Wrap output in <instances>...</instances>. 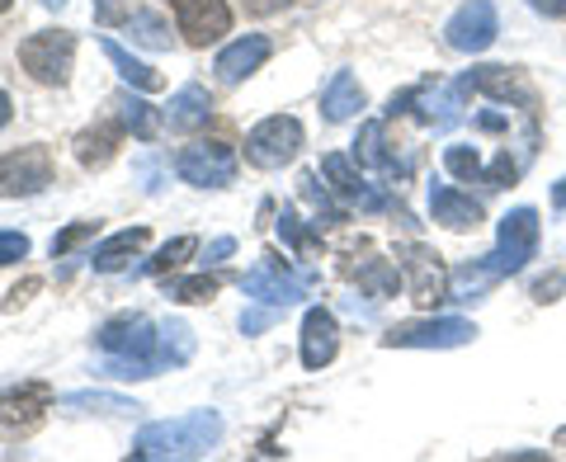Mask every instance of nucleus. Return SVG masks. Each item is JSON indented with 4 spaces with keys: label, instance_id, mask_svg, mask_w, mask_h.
Segmentation results:
<instances>
[{
    "label": "nucleus",
    "instance_id": "obj_1",
    "mask_svg": "<svg viewBox=\"0 0 566 462\" xmlns=\"http://www.w3.org/2000/svg\"><path fill=\"white\" fill-rule=\"evenodd\" d=\"M95 345L109 354V364L104 372L109 378H156L166 364H161V326H151L147 316H114V322H104Z\"/></svg>",
    "mask_w": 566,
    "mask_h": 462
},
{
    "label": "nucleus",
    "instance_id": "obj_2",
    "mask_svg": "<svg viewBox=\"0 0 566 462\" xmlns=\"http://www.w3.org/2000/svg\"><path fill=\"white\" fill-rule=\"evenodd\" d=\"M222 439V416L218 411H189L175 420H156L133 439V458L161 462V458H208Z\"/></svg>",
    "mask_w": 566,
    "mask_h": 462
},
{
    "label": "nucleus",
    "instance_id": "obj_3",
    "mask_svg": "<svg viewBox=\"0 0 566 462\" xmlns=\"http://www.w3.org/2000/svg\"><path fill=\"white\" fill-rule=\"evenodd\" d=\"M71 57H76V33H66V29L29 33V39L20 43V66L39 85H66Z\"/></svg>",
    "mask_w": 566,
    "mask_h": 462
},
{
    "label": "nucleus",
    "instance_id": "obj_4",
    "mask_svg": "<svg viewBox=\"0 0 566 462\" xmlns=\"http://www.w3.org/2000/svg\"><path fill=\"white\" fill-rule=\"evenodd\" d=\"M297 147H303V123L289 118V114H274L245 133V161L260 166V170L289 166L297 156Z\"/></svg>",
    "mask_w": 566,
    "mask_h": 462
},
{
    "label": "nucleus",
    "instance_id": "obj_5",
    "mask_svg": "<svg viewBox=\"0 0 566 462\" xmlns=\"http://www.w3.org/2000/svg\"><path fill=\"white\" fill-rule=\"evenodd\" d=\"M312 283H316V274H297V270H289V264H283L279 255H260L255 270L241 279V288H245V297H255V302H274V307H289V302L307 297Z\"/></svg>",
    "mask_w": 566,
    "mask_h": 462
},
{
    "label": "nucleus",
    "instance_id": "obj_6",
    "mask_svg": "<svg viewBox=\"0 0 566 462\" xmlns=\"http://www.w3.org/2000/svg\"><path fill=\"white\" fill-rule=\"evenodd\" d=\"M185 185H199V189H222L237 180V151L227 141H189L175 161Z\"/></svg>",
    "mask_w": 566,
    "mask_h": 462
},
{
    "label": "nucleus",
    "instance_id": "obj_7",
    "mask_svg": "<svg viewBox=\"0 0 566 462\" xmlns=\"http://www.w3.org/2000/svg\"><path fill=\"white\" fill-rule=\"evenodd\" d=\"M52 185V151L48 147H20L0 156V199H33Z\"/></svg>",
    "mask_w": 566,
    "mask_h": 462
},
{
    "label": "nucleus",
    "instance_id": "obj_8",
    "mask_svg": "<svg viewBox=\"0 0 566 462\" xmlns=\"http://www.w3.org/2000/svg\"><path fill=\"white\" fill-rule=\"evenodd\" d=\"M476 335L472 322H463V316H439V322H406L397 330L382 335L387 349H458L468 345Z\"/></svg>",
    "mask_w": 566,
    "mask_h": 462
},
{
    "label": "nucleus",
    "instance_id": "obj_9",
    "mask_svg": "<svg viewBox=\"0 0 566 462\" xmlns=\"http://www.w3.org/2000/svg\"><path fill=\"white\" fill-rule=\"evenodd\" d=\"M534 251H538V212L534 208L505 212V218H501V241H495V251H491L501 279L505 274H520L524 264L534 260Z\"/></svg>",
    "mask_w": 566,
    "mask_h": 462
},
{
    "label": "nucleus",
    "instance_id": "obj_10",
    "mask_svg": "<svg viewBox=\"0 0 566 462\" xmlns=\"http://www.w3.org/2000/svg\"><path fill=\"white\" fill-rule=\"evenodd\" d=\"M495 33H501V20H495L491 0H468V6H458V14L444 24V43L453 52H486L495 43Z\"/></svg>",
    "mask_w": 566,
    "mask_h": 462
},
{
    "label": "nucleus",
    "instance_id": "obj_11",
    "mask_svg": "<svg viewBox=\"0 0 566 462\" xmlns=\"http://www.w3.org/2000/svg\"><path fill=\"white\" fill-rule=\"evenodd\" d=\"M175 10V24H180L185 43L193 48H208L218 43L227 29H232V10H227V0H170Z\"/></svg>",
    "mask_w": 566,
    "mask_h": 462
},
{
    "label": "nucleus",
    "instance_id": "obj_12",
    "mask_svg": "<svg viewBox=\"0 0 566 462\" xmlns=\"http://www.w3.org/2000/svg\"><path fill=\"white\" fill-rule=\"evenodd\" d=\"M401 270H406V288H411V297L420 302V307H434V302L449 297V274H444V264H439V255L430 251V245H406Z\"/></svg>",
    "mask_w": 566,
    "mask_h": 462
},
{
    "label": "nucleus",
    "instance_id": "obj_13",
    "mask_svg": "<svg viewBox=\"0 0 566 462\" xmlns=\"http://www.w3.org/2000/svg\"><path fill=\"white\" fill-rule=\"evenodd\" d=\"M48 401H52V392H48L43 382L14 387V392H0V439H20L29 430H39Z\"/></svg>",
    "mask_w": 566,
    "mask_h": 462
},
{
    "label": "nucleus",
    "instance_id": "obj_14",
    "mask_svg": "<svg viewBox=\"0 0 566 462\" xmlns=\"http://www.w3.org/2000/svg\"><path fill=\"white\" fill-rule=\"evenodd\" d=\"M322 175H326V180L335 185V193H340L345 203L364 208V212H382V208H387V199H382V193H378L374 185L364 180L359 170H354V161H349V156H340V151L322 156Z\"/></svg>",
    "mask_w": 566,
    "mask_h": 462
},
{
    "label": "nucleus",
    "instance_id": "obj_15",
    "mask_svg": "<svg viewBox=\"0 0 566 462\" xmlns=\"http://www.w3.org/2000/svg\"><path fill=\"white\" fill-rule=\"evenodd\" d=\"M264 57H270V39H264V33H245V39H237L232 48L218 52V81L222 85H241L251 71L264 66Z\"/></svg>",
    "mask_w": 566,
    "mask_h": 462
},
{
    "label": "nucleus",
    "instance_id": "obj_16",
    "mask_svg": "<svg viewBox=\"0 0 566 462\" xmlns=\"http://www.w3.org/2000/svg\"><path fill=\"white\" fill-rule=\"evenodd\" d=\"M335 349H340V326H335V316L326 307H312L303 316V364L326 368L335 359Z\"/></svg>",
    "mask_w": 566,
    "mask_h": 462
},
{
    "label": "nucleus",
    "instance_id": "obj_17",
    "mask_svg": "<svg viewBox=\"0 0 566 462\" xmlns=\"http://www.w3.org/2000/svg\"><path fill=\"white\" fill-rule=\"evenodd\" d=\"M430 212H434V222H444L449 231H472V227H482V203H476L472 193L449 189V185L430 189Z\"/></svg>",
    "mask_w": 566,
    "mask_h": 462
},
{
    "label": "nucleus",
    "instance_id": "obj_18",
    "mask_svg": "<svg viewBox=\"0 0 566 462\" xmlns=\"http://www.w3.org/2000/svg\"><path fill=\"white\" fill-rule=\"evenodd\" d=\"M359 109H364V85L354 81L349 71H335V76L326 81V91H322V114H326V123H349Z\"/></svg>",
    "mask_w": 566,
    "mask_h": 462
},
{
    "label": "nucleus",
    "instance_id": "obj_19",
    "mask_svg": "<svg viewBox=\"0 0 566 462\" xmlns=\"http://www.w3.org/2000/svg\"><path fill=\"white\" fill-rule=\"evenodd\" d=\"M208 114H212V99H208L203 85H180V91L170 95V109H166L175 133H199L208 123Z\"/></svg>",
    "mask_w": 566,
    "mask_h": 462
},
{
    "label": "nucleus",
    "instance_id": "obj_20",
    "mask_svg": "<svg viewBox=\"0 0 566 462\" xmlns=\"http://www.w3.org/2000/svg\"><path fill=\"white\" fill-rule=\"evenodd\" d=\"M142 245H147V227H128V231H114L104 245H95V255H91V264L99 274H114V270H123Z\"/></svg>",
    "mask_w": 566,
    "mask_h": 462
},
{
    "label": "nucleus",
    "instance_id": "obj_21",
    "mask_svg": "<svg viewBox=\"0 0 566 462\" xmlns=\"http://www.w3.org/2000/svg\"><path fill=\"white\" fill-rule=\"evenodd\" d=\"M114 147H118V128L114 123H95V128H85L76 137V161L85 170H99V166L114 161Z\"/></svg>",
    "mask_w": 566,
    "mask_h": 462
},
{
    "label": "nucleus",
    "instance_id": "obj_22",
    "mask_svg": "<svg viewBox=\"0 0 566 462\" xmlns=\"http://www.w3.org/2000/svg\"><path fill=\"white\" fill-rule=\"evenodd\" d=\"M382 133H387L382 123H364L359 137H354V161H359V166H374V170H382V175H406L411 166H397L392 156H387Z\"/></svg>",
    "mask_w": 566,
    "mask_h": 462
},
{
    "label": "nucleus",
    "instance_id": "obj_23",
    "mask_svg": "<svg viewBox=\"0 0 566 462\" xmlns=\"http://www.w3.org/2000/svg\"><path fill=\"white\" fill-rule=\"evenodd\" d=\"M99 48H104V57H109V62L118 66V76H123V81H128V85H133V91H161V71H156V66H147V62H137V57H133V52H128V48H118L114 39H104Z\"/></svg>",
    "mask_w": 566,
    "mask_h": 462
},
{
    "label": "nucleus",
    "instance_id": "obj_24",
    "mask_svg": "<svg viewBox=\"0 0 566 462\" xmlns=\"http://www.w3.org/2000/svg\"><path fill=\"white\" fill-rule=\"evenodd\" d=\"M118 118H123V128H133V137H142V141H151L161 133V114L137 95H118Z\"/></svg>",
    "mask_w": 566,
    "mask_h": 462
},
{
    "label": "nucleus",
    "instance_id": "obj_25",
    "mask_svg": "<svg viewBox=\"0 0 566 462\" xmlns=\"http://www.w3.org/2000/svg\"><path fill=\"white\" fill-rule=\"evenodd\" d=\"M193 359V330L185 322H161V364L180 368Z\"/></svg>",
    "mask_w": 566,
    "mask_h": 462
},
{
    "label": "nucleus",
    "instance_id": "obj_26",
    "mask_svg": "<svg viewBox=\"0 0 566 462\" xmlns=\"http://www.w3.org/2000/svg\"><path fill=\"white\" fill-rule=\"evenodd\" d=\"M62 406H66V411H114V416H123V411H142L137 401L114 397V392H66Z\"/></svg>",
    "mask_w": 566,
    "mask_h": 462
},
{
    "label": "nucleus",
    "instance_id": "obj_27",
    "mask_svg": "<svg viewBox=\"0 0 566 462\" xmlns=\"http://www.w3.org/2000/svg\"><path fill=\"white\" fill-rule=\"evenodd\" d=\"M193 251H199V241H193V237H175L170 245H161V251H156L147 264H142V279H147V274H166V270H180V264L193 255Z\"/></svg>",
    "mask_w": 566,
    "mask_h": 462
},
{
    "label": "nucleus",
    "instance_id": "obj_28",
    "mask_svg": "<svg viewBox=\"0 0 566 462\" xmlns=\"http://www.w3.org/2000/svg\"><path fill=\"white\" fill-rule=\"evenodd\" d=\"M128 33H133V43H142V48H156V52L170 48V33H166V24H161V14H133Z\"/></svg>",
    "mask_w": 566,
    "mask_h": 462
},
{
    "label": "nucleus",
    "instance_id": "obj_29",
    "mask_svg": "<svg viewBox=\"0 0 566 462\" xmlns=\"http://www.w3.org/2000/svg\"><path fill=\"white\" fill-rule=\"evenodd\" d=\"M166 297H175V302H212L218 297V279H208V274L175 279V283H166Z\"/></svg>",
    "mask_w": 566,
    "mask_h": 462
},
{
    "label": "nucleus",
    "instance_id": "obj_30",
    "mask_svg": "<svg viewBox=\"0 0 566 462\" xmlns=\"http://www.w3.org/2000/svg\"><path fill=\"white\" fill-rule=\"evenodd\" d=\"M444 166L458 175V180H476L482 185V175H486V161H482V151H472V147H449L444 151Z\"/></svg>",
    "mask_w": 566,
    "mask_h": 462
},
{
    "label": "nucleus",
    "instance_id": "obj_31",
    "mask_svg": "<svg viewBox=\"0 0 566 462\" xmlns=\"http://www.w3.org/2000/svg\"><path fill=\"white\" fill-rule=\"evenodd\" d=\"M95 237V222H76V227H66L62 237H52V260H62V255H71L76 245H85Z\"/></svg>",
    "mask_w": 566,
    "mask_h": 462
},
{
    "label": "nucleus",
    "instance_id": "obj_32",
    "mask_svg": "<svg viewBox=\"0 0 566 462\" xmlns=\"http://www.w3.org/2000/svg\"><path fill=\"white\" fill-rule=\"evenodd\" d=\"M279 237L293 245V251H307V231L303 222H297V212L293 208H283V218H279Z\"/></svg>",
    "mask_w": 566,
    "mask_h": 462
},
{
    "label": "nucleus",
    "instance_id": "obj_33",
    "mask_svg": "<svg viewBox=\"0 0 566 462\" xmlns=\"http://www.w3.org/2000/svg\"><path fill=\"white\" fill-rule=\"evenodd\" d=\"M29 255V237L24 231H0V264H14Z\"/></svg>",
    "mask_w": 566,
    "mask_h": 462
},
{
    "label": "nucleus",
    "instance_id": "obj_34",
    "mask_svg": "<svg viewBox=\"0 0 566 462\" xmlns=\"http://www.w3.org/2000/svg\"><path fill=\"white\" fill-rule=\"evenodd\" d=\"M274 322H279V307L270 302V307H251V312H245V316H241V330H245V335H260V330H270Z\"/></svg>",
    "mask_w": 566,
    "mask_h": 462
},
{
    "label": "nucleus",
    "instance_id": "obj_35",
    "mask_svg": "<svg viewBox=\"0 0 566 462\" xmlns=\"http://www.w3.org/2000/svg\"><path fill=\"white\" fill-rule=\"evenodd\" d=\"M128 6L133 0H95V20L99 24H123L128 20Z\"/></svg>",
    "mask_w": 566,
    "mask_h": 462
},
{
    "label": "nucleus",
    "instance_id": "obj_36",
    "mask_svg": "<svg viewBox=\"0 0 566 462\" xmlns=\"http://www.w3.org/2000/svg\"><path fill=\"white\" fill-rule=\"evenodd\" d=\"M359 279H364V283H368V288H374V293H378V297L397 288V274H387V270H382V264H374V270H364Z\"/></svg>",
    "mask_w": 566,
    "mask_h": 462
},
{
    "label": "nucleus",
    "instance_id": "obj_37",
    "mask_svg": "<svg viewBox=\"0 0 566 462\" xmlns=\"http://www.w3.org/2000/svg\"><path fill=\"white\" fill-rule=\"evenodd\" d=\"M538 14H547V20H566V0H528Z\"/></svg>",
    "mask_w": 566,
    "mask_h": 462
},
{
    "label": "nucleus",
    "instance_id": "obj_38",
    "mask_svg": "<svg viewBox=\"0 0 566 462\" xmlns=\"http://www.w3.org/2000/svg\"><path fill=\"white\" fill-rule=\"evenodd\" d=\"M557 288H566V274H557V279H543V283H534V297L538 302H553V293Z\"/></svg>",
    "mask_w": 566,
    "mask_h": 462
},
{
    "label": "nucleus",
    "instance_id": "obj_39",
    "mask_svg": "<svg viewBox=\"0 0 566 462\" xmlns=\"http://www.w3.org/2000/svg\"><path fill=\"white\" fill-rule=\"evenodd\" d=\"M232 251H237V241H232V237H218V241H212L208 251H203V260H227Z\"/></svg>",
    "mask_w": 566,
    "mask_h": 462
},
{
    "label": "nucleus",
    "instance_id": "obj_40",
    "mask_svg": "<svg viewBox=\"0 0 566 462\" xmlns=\"http://www.w3.org/2000/svg\"><path fill=\"white\" fill-rule=\"evenodd\" d=\"M255 14H274V10H283V6H293V0H245Z\"/></svg>",
    "mask_w": 566,
    "mask_h": 462
},
{
    "label": "nucleus",
    "instance_id": "obj_41",
    "mask_svg": "<svg viewBox=\"0 0 566 462\" xmlns=\"http://www.w3.org/2000/svg\"><path fill=\"white\" fill-rule=\"evenodd\" d=\"M6 123H10V95L0 91V128H6Z\"/></svg>",
    "mask_w": 566,
    "mask_h": 462
},
{
    "label": "nucleus",
    "instance_id": "obj_42",
    "mask_svg": "<svg viewBox=\"0 0 566 462\" xmlns=\"http://www.w3.org/2000/svg\"><path fill=\"white\" fill-rule=\"evenodd\" d=\"M48 6H52V10H62V6H66V0H48Z\"/></svg>",
    "mask_w": 566,
    "mask_h": 462
},
{
    "label": "nucleus",
    "instance_id": "obj_43",
    "mask_svg": "<svg viewBox=\"0 0 566 462\" xmlns=\"http://www.w3.org/2000/svg\"><path fill=\"white\" fill-rule=\"evenodd\" d=\"M0 10H10V0H0Z\"/></svg>",
    "mask_w": 566,
    "mask_h": 462
}]
</instances>
